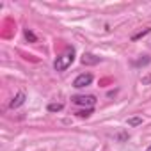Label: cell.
<instances>
[{
    "instance_id": "6da1fadb",
    "label": "cell",
    "mask_w": 151,
    "mask_h": 151,
    "mask_svg": "<svg viewBox=\"0 0 151 151\" xmlns=\"http://www.w3.org/2000/svg\"><path fill=\"white\" fill-rule=\"evenodd\" d=\"M73 60H75V48L71 46V48H66V50L55 59V62H53V69L59 71V73H62V71H66V69L73 64Z\"/></svg>"
},
{
    "instance_id": "7a4b0ae2",
    "label": "cell",
    "mask_w": 151,
    "mask_h": 151,
    "mask_svg": "<svg viewBox=\"0 0 151 151\" xmlns=\"http://www.w3.org/2000/svg\"><path fill=\"white\" fill-rule=\"evenodd\" d=\"M71 101H73L75 105H80V107H86V109H93L98 100H96V96H93V94H78V96H73Z\"/></svg>"
},
{
    "instance_id": "3957f363",
    "label": "cell",
    "mask_w": 151,
    "mask_h": 151,
    "mask_svg": "<svg viewBox=\"0 0 151 151\" xmlns=\"http://www.w3.org/2000/svg\"><path fill=\"white\" fill-rule=\"evenodd\" d=\"M93 75L91 73H80L77 78L73 80V87H77V89H82V87H87V86H91V82H93Z\"/></svg>"
},
{
    "instance_id": "277c9868",
    "label": "cell",
    "mask_w": 151,
    "mask_h": 151,
    "mask_svg": "<svg viewBox=\"0 0 151 151\" xmlns=\"http://www.w3.org/2000/svg\"><path fill=\"white\" fill-rule=\"evenodd\" d=\"M100 62H101V59L98 55H94V53H84L82 55V64L84 66H96Z\"/></svg>"
},
{
    "instance_id": "5b68a950",
    "label": "cell",
    "mask_w": 151,
    "mask_h": 151,
    "mask_svg": "<svg viewBox=\"0 0 151 151\" xmlns=\"http://www.w3.org/2000/svg\"><path fill=\"white\" fill-rule=\"evenodd\" d=\"M25 98H27V96H25V93H22V91H20V93H18V94L9 101V109H18V107H22V105L25 103Z\"/></svg>"
},
{
    "instance_id": "8992f818",
    "label": "cell",
    "mask_w": 151,
    "mask_h": 151,
    "mask_svg": "<svg viewBox=\"0 0 151 151\" xmlns=\"http://www.w3.org/2000/svg\"><path fill=\"white\" fill-rule=\"evenodd\" d=\"M151 32V27H146V29H142V30H139V32H135V34H132V41H137V39H140V37H144V36H147Z\"/></svg>"
},
{
    "instance_id": "52a82bcc",
    "label": "cell",
    "mask_w": 151,
    "mask_h": 151,
    "mask_svg": "<svg viewBox=\"0 0 151 151\" xmlns=\"http://www.w3.org/2000/svg\"><path fill=\"white\" fill-rule=\"evenodd\" d=\"M46 109H48V112H60L64 109V103H60V101L59 103H48Z\"/></svg>"
},
{
    "instance_id": "ba28073f",
    "label": "cell",
    "mask_w": 151,
    "mask_h": 151,
    "mask_svg": "<svg viewBox=\"0 0 151 151\" xmlns=\"http://www.w3.org/2000/svg\"><path fill=\"white\" fill-rule=\"evenodd\" d=\"M128 124H130V126H139V124H142V117H140V116L128 117Z\"/></svg>"
},
{
    "instance_id": "9c48e42d",
    "label": "cell",
    "mask_w": 151,
    "mask_h": 151,
    "mask_svg": "<svg viewBox=\"0 0 151 151\" xmlns=\"http://www.w3.org/2000/svg\"><path fill=\"white\" fill-rule=\"evenodd\" d=\"M25 39H27V41H30V43H36V41H37L36 34H34L32 30H29V29H25Z\"/></svg>"
},
{
    "instance_id": "30bf717a",
    "label": "cell",
    "mask_w": 151,
    "mask_h": 151,
    "mask_svg": "<svg viewBox=\"0 0 151 151\" xmlns=\"http://www.w3.org/2000/svg\"><path fill=\"white\" fill-rule=\"evenodd\" d=\"M93 112H94V109H86V110H80V112H77V116H78V117H89Z\"/></svg>"
},
{
    "instance_id": "8fae6325",
    "label": "cell",
    "mask_w": 151,
    "mask_h": 151,
    "mask_svg": "<svg viewBox=\"0 0 151 151\" xmlns=\"http://www.w3.org/2000/svg\"><path fill=\"white\" fill-rule=\"evenodd\" d=\"M133 64H135V66H146V64H149V57H144V59H139V60H135Z\"/></svg>"
},
{
    "instance_id": "7c38bea8",
    "label": "cell",
    "mask_w": 151,
    "mask_h": 151,
    "mask_svg": "<svg viewBox=\"0 0 151 151\" xmlns=\"http://www.w3.org/2000/svg\"><path fill=\"white\" fill-rule=\"evenodd\" d=\"M142 84H151V75H147V77L142 78Z\"/></svg>"
},
{
    "instance_id": "4fadbf2b",
    "label": "cell",
    "mask_w": 151,
    "mask_h": 151,
    "mask_svg": "<svg viewBox=\"0 0 151 151\" xmlns=\"http://www.w3.org/2000/svg\"><path fill=\"white\" fill-rule=\"evenodd\" d=\"M146 151H151V146H147V149H146Z\"/></svg>"
},
{
    "instance_id": "5bb4252c",
    "label": "cell",
    "mask_w": 151,
    "mask_h": 151,
    "mask_svg": "<svg viewBox=\"0 0 151 151\" xmlns=\"http://www.w3.org/2000/svg\"><path fill=\"white\" fill-rule=\"evenodd\" d=\"M149 46H151V43H149Z\"/></svg>"
}]
</instances>
